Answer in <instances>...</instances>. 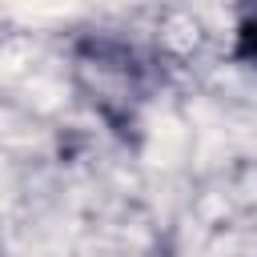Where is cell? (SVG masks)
I'll return each mask as SVG.
<instances>
[{"instance_id":"6da1fadb","label":"cell","mask_w":257,"mask_h":257,"mask_svg":"<svg viewBox=\"0 0 257 257\" xmlns=\"http://www.w3.org/2000/svg\"><path fill=\"white\" fill-rule=\"evenodd\" d=\"M233 60H241L245 68L257 72V0H249L245 12L237 16V28H233Z\"/></svg>"}]
</instances>
